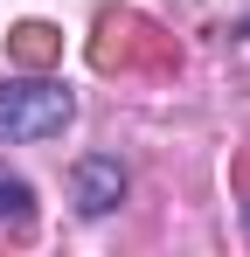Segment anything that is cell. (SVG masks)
<instances>
[{
    "label": "cell",
    "instance_id": "obj_6",
    "mask_svg": "<svg viewBox=\"0 0 250 257\" xmlns=\"http://www.w3.org/2000/svg\"><path fill=\"white\" fill-rule=\"evenodd\" d=\"M229 181H236V195H250V153L236 160V167H229Z\"/></svg>",
    "mask_w": 250,
    "mask_h": 257
},
{
    "label": "cell",
    "instance_id": "obj_7",
    "mask_svg": "<svg viewBox=\"0 0 250 257\" xmlns=\"http://www.w3.org/2000/svg\"><path fill=\"white\" fill-rule=\"evenodd\" d=\"M243 202H250V195H243Z\"/></svg>",
    "mask_w": 250,
    "mask_h": 257
},
{
    "label": "cell",
    "instance_id": "obj_5",
    "mask_svg": "<svg viewBox=\"0 0 250 257\" xmlns=\"http://www.w3.org/2000/svg\"><path fill=\"white\" fill-rule=\"evenodd\" d=\"M0 229L7 236H28L35 229V188L21 174H7V167H0Z\"/></svg>",
    "mask_w": 250,
    "mask_h": 257
},
{
    "label": "cell",
    "instance_id": "obj_4",
    "mask_svg": "<svg viewBox=\"0 0 250 257\" xmlns=\"http://www.w3.org/2000/svg\"><path fill=\"white\" fill-rule=\"evenodd\" d=\"M7 56H14L21 70H56V63H63V35H56L49 21H21V28L7 35Z\"/></svg>",
    "mask_w": 250,
    "mask_h": 257
},
{
    "label": "cell",
    "instance_id": "obj_1",
    "mask_svg": "<svg viewBox=\"0 0 250 257\" xmlns=\"http://www.w3.org/2000/svg\"><path fill=\"white\" fill-rule=\"evenodd\" d=\"M90 63H97V70H146V77H174V70H181V42H174L167 28H153L146 14L111 7V14H97Z\"/></svg>",
    "mask_w": 250,
    "mask_h": 257
},
{
    "label": "cell",
    "instance_id": "obj_2",
    "mask_svg": "<svg viewBox=\"0 0 250 257\" xmlns=\"http://www.w3.org/2000/svg\"><path fill=\"white\" fill-rule=\"evenodd\" d=\"M77 118V97L63 84H49L42 70L0 84V146H21V139H56V132Z\"/></svg>",
    "mask_w": 250,
    "mask_h": 257
},
{
    "label": "cell",
    "instance_id": "obj_3",
    "mask_svg": "<svg viewBox=\"0 0 250 257\" xmlns=\"http://www.w3.org/2000/svg\"><path fill=\"white\" fill-rule=\"evenodd\" d=\"M125 202V167L111 160V153H90V160H77V209L83 215H104Z\"/></svg>",
    "mask_w": 250,
    "mask_h": 257
}]
</instances>
